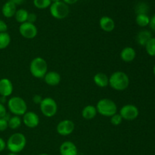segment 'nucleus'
Returning a JSON list of instances; mask_svg holds the SVG:
<instances>
[{
  "label": "nucleus",
  "instance_id": "nucleus-1",
  "mask_svg": "<svg viewBox=\"0 0 155 155\" xmlns=\"http://www.w3.org/2000/svg\"><path fill=\"white\" fill-rule=\"evenodd\" d=\"M130 77L124 71H115L109 77V86L116 91H124L130 85Z\"/></svg>",
  "mask_w": 155,
  "mask_h": 155
},
{
  "label": "nucleus",
  "instance_id": "nucleus-2",
  "mask_svg": "<svg viewBox=\"0 0 155 155\" xmlns=\"http://www.w3.org/2000/svg\"><path fill=\"white\" fill-rule=\"evenodd\" d=\"M27 145V138L23 133H15L9 136L6 142V148L10 152L20 153Z\"/></svg>",
  "mask_w": 155,
  "mask_h": 155
},
{
  "label": "nucleus",
  "instance_id": "nucleus-3",
  "mask_svg": "<svg viewBox=\"0 0 155 155\" xmlns=\"http://www.w3.org/2000/svg\"><path fill=\"white\" fill-rule=\"evenodd\" d=\"M98 114L105 117H110L117 113V105L110 98H101L97 102L96 106Z\"/></svg>",
  "mask_w": 155,
  "mask_h": 155
},
{
  "label": "nucleus",
  "instance_id": "nucleus-4",
  "mask_svg": "<svg viewBox=\"0 0 155 155\" xmlns=\"http://www.w3.org/2000/svg\"><path fill=\"white\" fill-rule=\"evenodd\" d=\"M30 72L35 78L43 79L48 72V63L43 58H35L30 64Z\"/></svg>",
  "mask_w": 155,
  "mask_h": 155
},
{
  "label": "nucleus",
  "instance_id": "nucleus-5",
  "mask_svg": "<svg viewBox=\"0 0 155 155\" xmlns=\"http://www.w3.org/2000/svg\"><path fill=\"white\" fill-rule=\"evenodd\" d=\"M8 109L15 116H23L27 111V104L24 98L20 96L11 97L7 102Z\"/></svg>",
  "mask_w": 155,
  "mask_h": 155
},
{
  "label": "nucleus",
  "instance_id": "nucleus-6",
  "mask_svg": "<svg viewBox=\"0 0 155 155\" xmlns=\"http://www.w3.org/2000/svg\"><path fill=\"white\" fill-rule=\"evenodd\" d=\"M41 113L46 117H52L58 112V104L55 100L51 97H46L42 98L39 104Z\"/></svg>",
  "mask_w": 155,
  "mask_h": 155
},
{
  "label": "nucleus",
  "instance_id": "nucleus-7",
  "mask_svg": "<svg viewBox=\"0 0 155 155\" xmlns=\"http://www.w3.org/2000/svg\"><path fill=\"white\" fill-rule=\"evenodd\" d=\"M49 12L51 16L55 19L63 20L69 15V5L62 1L53 2L49 7Z\"/></svg>",
  "mask_w": 155,
  "mask_h": 155
},
{
  "label": "nucleus",
  "instance_id": "nucleus-8",
  "mask_svg": "<svg viewBox=\"0 0 155 155\" xmlns=\"http://www.w3.org/2000/svg\"><path fill=\"white\" fill-rule=\"evenodd\" d=\"M120 115L122 117L123 120L127 121H132L136 120L139 115V110L136 105L127 104L123 106L119 112Z\"/></svg>",
  "mask_w": 155,
  "mask_h": 155
},
{
  "label": "nucleus",
  "instance_id": "nucleus-9",
  "mask_svg": "<svg viewBox=\"0 0 155 155\" xmlns=\"http://www.w3.org/2000/svg\"><path fill=\"white\" fill-rule=\"evenodd\" d=\"M19 33L21 36L27 39H34L38 34V29L35 24L24 22L19 26Z\"/></svg>",
  "mask_w": 155,
  "mask_h": 155
},
{
  "label": "nucleus",
  "instance_id": "nucleus-10",
  "mask_svg": "<svg viewBox=\"0 0 155 155\" xmlns=\"http://www.w3.org/2000/svg\"><path fill=\"white\" fill-rule=\"evenodd\" d=\"M75 130V124L71 120H62L58 124L56 131L58 134L62 136H68L72 134Z\"/></svg>",
  "mask_w": 155,
  "mask_h": 155
},
{
  "label": "nucleus",
  "instance_id": "nucleus-11",
  "mask_svg": "<svg viewBox=\"0 0 155 155\" xmlns=\"http://www.w3.org/2000/svg\"><path fill=\"white\" fill-rule=\"evenodd\" d=\"M39 117L33 111H27L23 115L22 123L30 129H34L39 124Z\"/></svg>",
  "mask_w": 155,
  "mask_h": 155
},
{
  "label": "nucleus",
  "instance_id": "nucleus-12",
  "mask_svg": "<svg viewBox=\"0 0 155 155\" xmlns=\"http://www.w3.org/2000/svg\"><path fill=\"white\" fill-rule=\"evenodd\" d=\"M59 152L61 155H77L78 149L75 144L71 141H65L59 148Z\"/></svg>",
  "mask_w": 155,
  "mask_h": 155
},
{
  "label": "nucleus",
  "instance_id": "nucleus-13",
  "mask_svg": "<svg viewBox=\"0 0 155 155\" xmlns=\"http://www.w3.org/2000/svg\"><path fill=\"white\" fill-rule=\"evenodd\" d=\"M14 86L12 82L8 78H2L0 80V95L5 98L12 95Z\"/></svg>",
  "mask_w": 155,
  "mask_h": 155
},
{
  "label": "nucleus",
  "instance_id": "nucleus-14",
  "mask_svg": "<svg viewBox=\"0 0 155 155\" xmlns=\"http://www.w3.org/2000/svg\"><path fill=\"white\" fill-rule=\"evenodd\" d=\"M43 80L48 86H56L61 83V77L56 71H48L43 77Z\"/></svg>",
  "mask_w": 155,
  "mask_h": 155
},
{
  "label": "nucleus",
  "instance_id": "nucleus-15",
  "mask_svg": "<svg viewBox=\"0 0 155 155\" xmlns=\"http://www.w3.org/2000/svg\"><path fill=\"white\" fill-rule=\"evenodd\" d=\"M99 27L103 31L110 33L115 29V22L110 17L103 16L99 20Z\"/></svg>",
  "mask_w": 155,
  "mask_h": 155
},
{
  "label": "nucleus",
  "instance_id": "nucleus-16",
  "mask_svg": "<svg viewBox=\"0 0 155 155\" xmlns=\"http://www.w3.org/2000/svg\"><path fill=\"white\" fill-rule=\"evenodd\" d=\"M120 56L123 61L126 62V63H130V62L133 61L136 58V51L132 47L127 46L121 50Z\"/></svg>",
  "mask_w": 155,
  "mask_h": 155
},
{
  "label": "nucleus",
  "instance_id": "nucleus-17",
  "mask_svg": "<svg viewBox=\"0 0 155 155\" xmlns=\"http://www.w3.org/2000/svg\"><path fill=\"white\" fill-rule=\"evenodd\" d=\"M17 5L10 1H8L5 3L2 8V14L6 18H11L15 17L17 12Z\"/></svg>",
  "mask_w": 155,
  "mask_h": 155
},
{
  "label": "nucleus",
  "instance_id": "nucleus-18",
  "mask_svg": "<svg viewBox=\"0 0 155 155\" xmlns=\"http://www.w3.org/2000/svg\"><path fill=\"white\" fill-rule=\"evenodd\" d=\"M93 82L100 88H105L109 86V77L104 73L98 72L93 77Z\"/></svg>",
  "mask_w": 155,
  "mask_h": 155
},
{
  "label": "nucleus",
  "instance_id": "nucleus-19",
  "mask_svg": "<svg viewBox=\"0 0 155 155\" xmlns=\"http://www.w3.org/2000/svg\"><path fill=\"white\" fill-rule=\"evenodd\" d=\"M152 37V34L149 30H141L136 36V42L141 46H145L149 39H151Z\"/></svg>",
  "mask_w": 155,
  "mask_h": 155
},
{
  "label": "nucleus",
  "instance_id": "nucleus-20",
  "mask_svg": "<svg viewBox=\"0 0 155 155\" xmlns=\"http://www.w3.org/2000/svg\"><path fill=\"white\" fill-rule=\"evenodd\" d=\"M81 114L82 117L85 120H92L93 118H95L96 115L98 114V112H97V109L95 106L89 104V105H86L83 107V109L82 110Z\"/></svg>",
  "mask_w": 155,
  "mask_h": 155
},
{
  "label": "nucleus",
  "instance_id": "nucleus-21",
  "mask_svg": "<svg viewBox=\"0 0 155 155\" xmlns=\"http://www.w3.org/2000/svg\"><path fill=\"white\" fill-rule=\"evenodd\" d=\"M29 12L26 9L20 8L18 9L15 15V18L17 22L20 24H23L24 22H27V17H28Z\"/></svg>",
  "mask_w": 155,
  "mask_h": 155
},
{
  "label": "nucleus",
  "instance_id": "nucleus-22",
  "mask_svg": "<svg viewBox=\"0 0 155 155\" xmlns=\"http://www.w3.org/2000/svg\"><path fill=\"white\" fill-rule=\"evenodd\" d=\"M136 23L138 26L141 27H145L149 25L150 18L145 14H139L136 17Z\"/></svg>",
  "mask_w": 155,
  "mask_h": 155
},
{
  "label": "nucleus",
  "instance_id": "nucleus-23",
  "mask_svg": "<svg viewBox=\"0 0 155 155\" xmlns=\"http://www.w3.org/2000/svg\"><path fill=\"white\" fill-rule=\"evenodd\" d=\"M8 128L12 129V130H17L22 124V119L21 118V117L13 115L12 117H10L9 120H8Z\"/></svg>",
  "mask_w": 155,
  "mask_h": 155
},
{
  "label": "nucleus",
  "instance_id": "nucleus-24",
  "mask_svg": "<svg viewBox=\"0 0 155 155\" xmlns=\"http://www.w3.org/2000/svg\"><path fill=\"white\" fill-rule=\"evenodd\" d=\"M11 43V36L8 33H0V50L7 48Z\"/></svg>",
  "mask_w": 155,
  "mask_h": 155
},
{
  "label": "nucleus",
  "instance_id": "nucleus-25",
  "mask_svg": "<svg viewBox=\"0 0 155 155\" xmlns=\"http://www.w3.org/2000/svg\"><path fill=\"white\" fill-rule=\"evenodd\" d=\"M145 48L148 55L155 57V37H152L149 39V41L145 45Z\"/></svg>",
  "mask_w": 155,
  "mask_h": 155
},
{
  "label": "nucleus",
  "instance_id": "nucleus-26",
  "mask_svg": "<svg viewBox=\"0 0 155 155\" xmlns=\"http://www.w3.org/2000/svg\"><path fill=\"white\" fill-rule=\"evenodd\" d=\"M33 5L38 9H46L50 7L51 5V0H33Z\"/></svg>",
  "mask_w": 155,
  "mask_h": 155
},
{
  "label": "nucleus",
  "instance_id": "nucleus-27",
  "mask_svg": "<svg viewBox=\"0 0 155 155\" xmlns=\"http://www.w3.org/2000/svg\"><path fill=\"white\" fill-rule=\"evenodd\" d=\"M135 11H136V15H139V14H145L147 15V13L149 11V6L148 5V4H146L145 2H139L136 5V8H135Z\"/></svg>",
  "mask_w": 155,
  "mask_h": 155
},
{
  "label": "nucleus",
  "instance_id": "nucleus-28",
  "mask_svg": "<svg viewBox=\"0 0 155 155\" xmlns=\"http://www.w3.org/2000/svg\"><path fill=\"white\" fill-rule=\"evenodd\" d=\"M110 124H112L113 126H119L120 124H122L123 122V118L120 115L119 113H117L115 114L114 115H113L112 117H110Z\"/></svg>",
  "mask_w": 155,
  "mask_h": 155
},
{
  "label": "nucleus",
  "instance_id": "nucleus-29",
  "mask_svg": "<svg viewBox=\"0 0 155 155\" xmlns=\"http://www.w3.org/2000/svg\"><path fill=\"white\" fill-rule=\"evenodd\" d=\"M8 128V120L6 118H0V132H3Z\"/></svg>",
  "mask_w": 155,
  "mask_h": 155
},
{
  "label": "nucleus",
  "instance_id": "nucleus-30",
  "mask_svg": "<svg viewBox=\"0 0 155 155\" xmlns=\"http://www.w3.org/2000/svg\"><path fill=\"white\" fill-rule=\"evenodd\" d=\"M36 20H37V16H36V14L33 13V12H31V13H30V12H29L28 17H27V22L31 23V24H35V22L36 21Z\"/></svg>",
  "mask_w": 155,
  "mask_h": 155
},
{
  "label": "nucleus",
  "instance_id": "nucleus-31",
  "mask_svg": "<svg viewBox=\"0 0 155 155\" xmlns=\"http://www.w3.org/2000/svg\"><path fill=\"white\" fill-rule=\"evenodd\" d=\"M8 30V25L4 21L0 19V33H5Z\"/></svg>",
  "mask_w": 155,
  "mask_h": 155
},
{
  "label": "nucleus",
  "instance_id": "nucleus-32",
  "mask_svg": "<svg viewBox=\"0 0 155 155\" xmlns=\"http://www.w3.org/2000/svg\"><path fill=\"white\" fill-rule=\"evenodd\" d=\"M6 114H7V109L4 104L0 102V118L5 117Z\"/></svg>",
  "mask_w": 155,
  "mask_h": 155
},
{
  "label": "nucleus",
  "instance_id": "nucleus-33",
  "mask_svg": "<svg viewBox=\"0 0 155 155\" xmlns=\"http://www.w3.org/2000/svg\"><path fill=\"white\" fill-rule=\"evenodd\" d=\"M150 28L155 32V15H153L151 18H150V23L149 25Z\"/></svg>",
  "mask_w": 155,
  "mask_h": 155
},
{
  "label": "nucleus",
  "instance_id": "nucleus-34",
  "mask_svg": "<svg viewBox=\"0 0 155 155\" xmlns=\"http://www.w3.org/2000/svg\"><path fill=\"white\" fill-rule=\"evenodd\" d=\"M42 97H41V95H33V103H35V104H39L41 103V101H42Z\"/></svg>",
  "mask_w": 155,
  "mask_h": 155
},
{
  "label": "nucleus",
  "instance_id": "nucleus-35",
  "mask_svg": "<svg viewBox=\"0 0 155 155\" xmlns=\"http://www.w3.org/2000/svg\"><path fill=\"white\" fill-rule=\"evenodd\" d=\"M6 148V142L2 139V138L0 137V152L4 151Z\"/></svg>",
  "mask_w": 155,
  "mask_h": 155
},
{
  "label": "nucleus",
  "instance_id": "nucleus-36",
  "mask_svg": "<svg viewBox=\"0 0 155 155\" xmlns=\"http://www.w3.org/2000/svg\"><path fill=\"white\" fill-rule=\"evenodd\" d=\"M62 2H64L65 4L69 5L75 4V3H77V2H78V0H62Z\"/></svg>",
  "mask_w": 155,
  "mask_h": 155
},
{
  "label": "nucleus",
  "instance_id": "nucleus-37",
  "mask_svg": "<svg viewBox=\"0 0 155 155\" xmlns=\"http://www.w3.org/2000/svg\"><path fill=\"white\" fill-rule=\"evenodd\" d=\"M8 1L12 2H13L14 4H15L16 5H20L23 4L25 0H8Z\"/></svg>",
  "mask_w": 155,
  "mask_h": 155
},
{
  "label": "nucleus",
  "instance_id": "nucleus-38",
  "mask_svg": "<svg viewBox=\"0 0 155 155\" xmlns=\"http://www.w3.org/2000/svg\"><path fill=\"white\" fill-rule=\"evenodd\" d=\"M60 1H62V0H51V3H53V2H60Z\"/></svg>",
  "mask_w": 155,
  "mask_h": 155
},
{
  "label": "nucleus",
  "instance_id": "nucleus-39",
  "mask_svg": "<svg viewBox=\"0 0 155 155\" xmlns=\"http://www.w3.org/2000/svg\"><path fill=\"white\" fill-rule=\"evenodd\" d=\"M8 155H18V154H17V153H12V152H10Z\"/></svg>",
  "mask_w": 155,
  "mask_h": 155
},
{
  "label": "nucleus",
  "instance_id": "nucleus-40",
  "mask_svg": "<svg viewBox=\"0 0 155 155\" xmlns=\"http://www.w3.org/2000/svg\"><path fill=\"white\" fill-rule=\"evenodd\" d=\"M153 73H154V74L155 76V65L154 66V68H153Z\"/></svg>",
  "mask_w": 155,
  "mask_h": 155
},
{
  "label": "nucleus",
  "instance_id": "nucleus-41",
  "mask_svg": "<svg viewBox=\"0 0 155 155\" xmlns=\"http://www.w3.org/2000/svg\"><path fill=\"white\" fill-rule=\"evenodd\" d=\"M39 155H49V154H45V153H42V154H39Z\"/></svg>",
  "mask_w": 155,
  "mask_h": 155
}]
</instances>
